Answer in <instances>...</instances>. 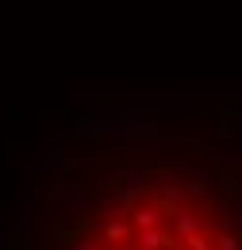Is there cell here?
Segmentation results:
<instances>
[{
    "instance_id": "cell-11",
    "label": "cell",
    "mask_w": 242,
    "mask_h": 250,
    "mask_svg": "<svg viewBox=\"0 0 242 250\" xmlns=\"http://www.w3.org/2000/svg\"><path fill=\"white\" fill-rule=\"evenodd\" d=\"M215 250H242V239L227 231V235H219V239H215Z\"/></svg>"
},
{
    "instance_id": "cell-8",
    "label": "cell",
    "mask_w": 242,
    "mask_h": 250,
    "mask_svg": "<svg viewBox=\"0 0 242 250\" xmlns=\"http://www.w3.org/2000/svg\"><path fill=\"white\" fill-rule=\"evenodd\" d=\"M135 243H139V250H161L165 243H169V235H165L161 227H150V231H139Z\"/></svg>"
},
{
    "instance_id": "cell-2",
    "label": "cell",
    "mask_w": 242,
    "mask_h": 250,
    "mask_svg": "<svg viewBox=\"0 0 242 250\" xmlns=\"http://www.w3.org/2000/svg\"><path fill=\"white\" fill-rule=\"evenodd\" d=\"M92 204H96V192L89 185H65V192H61V212L65 216H85Z\"/></svg>"
},
{
    "instance_id": "cell-5",
    "label": "cell",
    "mask_w": 242,
    "mask_h": 250,
    "mask_svg": "<svg viewBox=\"0 0 242 250\" xmlns=\"http://www.w3.org/2000/svg\"><path fill=\"white\" fill-rule=\"evenodd\" d=\"M208 188H204V181H196V177H181V181H173V185L165 188V200L177 208V204H184V200H196V196H204Z\"/></svg>"
},
{
    "instance_id": "cell-10",
    "label": "cell",
    "mask_w": 242,
    "mask_h": 250,
    "mask_svg": "<svg viewBox=\"0 0 242 250\" xmlns=\"http://www.w3.org/2000/svg\"><path fill=\"white\" fill-rule=\"evenodd\" d=\"M39 166H42V169H61V166H65V146H61V143H54L46 154L39 158Z\"/></svg>"
},
{
    "instance_id": "cell-13",
    "label": "cell",
    "mask_w": 242,
    "mask_h": 250,
    "mask_svg": "<svg viewBox=\"0 0 242 250\" xmlns=\"http://www.w3.org/2000/svg\"><path fill=\"white\" fill-rule=\"evenodd\" d=\"M16 223L27 227V200H23V196H20V204H16Z\"/></svg>"
},
{
    "instance_id": "cell-3",
    "label": "cell",
    "mask_w": 242,
    "mask_h": 250,
    "mask_svg": "<svg viewBox=\"0 0 242 250\" xmlns=\"http://www.w3.org/2000/svg\"><path fill=\"white\" fill-rule=\"evenodd\" d=\"M200 231H208V223L196 216L192 208L177 204V208H173V239H192V235H200Z\"/></svg>"
},
{
    "instance_id": "cell-4",
    "label": "cell",
    "mask_w": 242,
    "mask_h": 250,
    "mask_svg": "<svg viewBox=\"0 0 242 250\" xmlns=\"http://www.w3.org/2000/svg\"><path fill=\"white\" fill-rule=\"evenodd\" d=\"M120 181H123V188L139 200V196H146V192H150L154 173L146 169V166H123V169H120Z\"/></svg>"
},
{
    "instance_id": "cell-9",
    "label": "cell",
    "mask_w": 242,
    "mask_h": 250,
    "mask_svg": "<svg viewBox=\"0 0 242 250\" xmlns=\"http://www.w3.org/2000/svg\"><path fill=\"white\" fill-rule=\"evenodd\" d=\"M158 208H135L131 212V223H135V231H150V227H158Z\"/></svg>"
},
{
    "instance_id": "cell-12",
    "label": "cell",
    "mask_w": 242,
    "mask_h": 250,
    "mask_svg": "<svg viewBox=\"0 0 242 250\" xmlns=\"http://www.w3.org/2000/svg\"><path fill=\"white\" fill-rule=\"evenodd\" d=\"M73 250H108V247H104L100 239H92V235H85V239H77V243H73Z\"/></svg>"
},
{
    "instance_id": "cell-1",
    "label": "cell",
    "mask_w": 242,
    "mask_h": 250,
    "mask_svg": "<svg viewBox=\"0 0 242 250\" xmlns=\"http://www.w3.org/2000/svg\"><path fill=\"white\" fill-rule=\"evenodd\" d=\"M77 127L85 135H96V139H139V135L158 131L154 120H131L120 108H89V112H81Z\"/></svg>"
},
{
    "instance_id": "cell-6",
    "label": "cell",
    "mask_w": 242,
    "mask_h": 250,
    "mask_svg": "<svg viewBox=\"0 0 242 250\" xmlns=\"http://www.w3.org/2000/svg\"><path fill=\"white\" fill-rule=\"evenodd\" d=\"M184 96H131L127 108H184Z\"/></svg>"
},
{
    "instance_id": "cell-7",
    "label": "cell",
    "mask_w": 242,
    "mask_h": 250,
    "mask_svg": "<svg viewBox=\"0 0 242 250\" xmlns=\"http://www.w3.org/2000/svg\"><path fill=\"white\" fill-rule=\"evenodd\" d=\"M131 231H135L131 219H108V223H104V239H108V243H127Z\"/></svg>"
}]
</instances>
